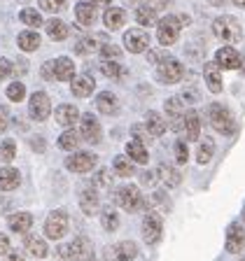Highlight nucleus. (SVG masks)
<instances>
[{
	"mask_svg": "<svg viewBox=\"0 0 245 261\" xmlns=\"http://www.w3.org/2000/svg\"><path fill=\"white\" fill-rule=\"evenodd\" d=\"M101 72H103L105 77H110V80H119L126 70L117 61H103V63H101Z\"/></svg>",
	"mask_w": 245,
	"mask_h": 261,
	"instance_id": "40",
	"label": "nucleus"
},
{
	"mask_svg": "<svg viewBox=\"0 0 245 261\" xmlns=\"http://www.w3.org/2000/svg\"><path fill=\"white\" fill-rule=\"evenodd\" d=\"M163 233V219L159 212L147 210L145 217H142V238H145L147 245H157L161 240Z\"/></svg>",
	"mask_w": 245,
	"mask_h": 261,
	"instance_id": "4",
	"label": "nucleus"
},
{
	"mask_svg": "<svg viewBox=\"0 0 245 261\" xmlns=\"http://www.w3.org/2000/svg\"><path fill=\"white\" fill-rule=\"evenodd\" d=\"M80 207L84 215H96L101 210V201H98V194L93 187H84L80 191Z\"/></svg>",
	"mask_w": 245,
	"mask_h": 261,
	"instance_id": "18",
	"label": "nucleus"
},
{
	"mask_svg": "<svg viewBox=\"0 0 245 261\" xmlns=\"http://www.w3.org/2000/svg\"><path fill=\"white\" fill-rule=\"evenodd\" d=\"M21 182V175L19 170L12 168V166H5V168H0V191H12L19 187Z\"/></svg>",
	"mask_w": 245,
	"mask_h": 261,
	"instance_id": "26",
	"label": "nucleus"
},
{
	"mask_svg": "<svg viewBox=\"0 0 245 261\" xmlns=\"http://www.w3.org/2000/svg\"><path fill=\"white\" fill-rule=\"evenodd\" d=\"M240 261H245V254H243V259H240Z\"/></svg>",
	"mask_w": 245,
	"mask_h": 261,
	"instance_id": "61",
	"label": "nucleus"
},
{
	"mask_svg": "<svg viewBox=\"0 0 245 261\" xmlns=\"http://www.w3.org/2000/svg\"><path fill=\"white\" fill-rule=\"evenodd\" d=\"M16 44H19V49H23V51H35V49L40 47V35L35 31H23V33H19Z\"/></svg>",
	"mask_w": 245,
	"mask_h": 261,
	"instance_id": "33",
	"label": "nucleus"
},
{
	"mask_svg": "<svg viewBox=\"0 0 245 261\" xmlns=\"http://www.w3.org/2000/svg\"><path fill=\"white\" fill-rule=\"evenodd\" d=\"M157 177H159V182H163L168 189H173V187H178L180 182H182L180 170L173 168V166H168V163H161V166H159V168H157Z\"/></svg>",
	"mask_w": 245,
	"mask_h": 261,
	"instance_id": "23",
	"label": "nucleus"
},
{
	"mask_svg": "<svg viewBox=\"0 0 245 261\" xmlns=\"http://www.w3.org/2000/svg\"><path fill=\"white\" fill-rule=\"evenodd\" d=\"M12 75V63L7 59H0V82Z\"/></svg>",
	"mask_w": 245,
	"mask_h": 261,
	"instance_id": "51",
	"label": "nucleus"
},
{
	"mask_svg": "<svg viewBox=\"0 0 245 261\" xmlns=\"http://www.w3.org/2000/svg\"><path fill=\"white\" fill-rule=\"evenodd\" d=\"M19 21L26 23V26H31V28H40L44 19L40 16L38 10H33V7H26V10H21V14H19Z\"/></svg>",
	"mask_w": 245,
	"mask_h": 261,
	"instance_id": "38",
	"label": "nucleus"
},
{
	"mask_svg": "<svg viewBox=\"0 0 245 261\" xmlns=\"http://www.w3.org/2000/svg\"><path fill=\"white\" fill-rule=\"evenodd\" d=\"M212 33H215V38L222 40V42H238L243 38V26L238 23L236 16H217L215 21H212Z\"/></svg>",
	"mask_w": 245,
	"mask_h": 261,
	"instance_id": "1",
	"label": "nucleus"
},
{
	"mask_svg": "<svg viewBox=\"0 0 245 261\" xmlns=\"http://www.w3.org/2000/svg\"><path fill=\"white\" fill-rule=\"evenodd\" d=\"M80 142H82L80 130H72V128H68L65 133H61V138H59V147L65 149V152H75L77 147H80Z\"/></svg>",
	"mask_w": 245,
	"mask_h": 261,
	"instance_id": "32",
	"label": "nucleus"
},
{
	"mask_svg": "<svg viewBox=\"0 0 245 261\" xmlns=\"http://www.w3.org/2000/svg\"><path fill=\"white\" fill-rule=\"evenodd\" d=\"M124 47L129 49L131 54L147 51V47H150V35H147L142 28H131V31L124 33Z\"/></svg>",
	"mask_w": 245,
	"mask_h": 261,
	"instance_id": "12",
	"label": "nucleus"
},
{
	"mask_svg": "<svg viewBox=\"0 0 245 261\" xmlns=\"http://www.w3.org/2000/svg\"><path fill=\"white\" fill-rule=\"evenodd\" d=\"M182 133H185L187 142H194L201 138V119L196 110H187L185 112V124H182Z\"/></svg>",
	"mask_w": 245,
	"mask_h": 261,
	"instance_id": "16",
	"label": "nucleus"
},
{
	"mask_svg": "<svg viewBox=\"0 0 245 261\" xmlns=\"http://www.w3.org/2000/svg\"><path fill=\"white\" fill-rule=\"evenodd\" d=\"M38 3H40V10L52 12V14H56V12L68 7V0H38Z\"/></svg>",
	"mask_w": 245,
	"mask_h": 261,
	"instance_id": "43",
	"label": "nucleus"
},
{
	"mask_svg": "<svg viewBox=\"0 0 245 261\" xmlns=\"http://www.w3.org/2000/svg\"><path fill=\"white\" fill-rule=\"evenodd\" d=\"M110 3H112V0H91L93 7H110Z\"/></svg>",
	"mask_w": 245,
	"mask_h": 261,
	"instance_id": "56",
	"label": "nucleus"
},
{
	"mask_svg": "<svg viewBox=\"0 0 245 261\" xmlns=\"http://www.w3.org/2000/svg\"><path fill=\"white\" fill-rule=\"evenodd\" d=\"M101 224H103L105 231H117L119 228V215H117V210L112 205L101 210Z\"/></svg>",
	"mask_w": 245,
	"mask_h": 261,
	"instance_id": "34",
	"label": "nucleus"
},
{
	"mask_svg": "<svg viewBox=\"0 0 245 261\" xmlns=\"http://www.w3.org/2000/svg\"><path fill=\"white\" fill-rule=\"evenodd\" d=\"M157 77L163 84H175V82H180L185 77V65L180 61L170 59V56H166L161 63H157Z\"/></svg>",
	"mask_w": 245,
	"mask_h": 261,
	"instance_id": "5",
	"label": "nucleus"
},
{
	"mask_svg": "<svg viewBox=\"0 0 245 261\" xmlns=\"http://www.w3.org/2000/svg\"><path fill=\"white\" fill-rule=\"evenodd\" d=\"M7 98H10L12 103H19L26 98V87H23V82H12L10 87H7Z\"/></svg>",
	"mask_w": 245,
	"mask_h": 261,
	"instance_id": "42",
	"label": "nucleus"
},
{
	"mask_svg": "<svg viewBox=\"0 0 245 261\" xmlns=\"http://www.w3.org/2000/svg\"><path fill=\"white\" fill-rule=\"evenodd\" d=\"M180 19L178 16H163L157 21V40L166 47V44H173L178 40V33H180Z\"/></svg>",
	"mask_w": 245,
	"mask_h": 261,
	"instance_id": "7",
	"label": "nucleus"
},
{
	"mask_svg": "<svg viewBox=\"0 0 245 261\" xmlns=\"http://www.w3.org/2000/svg\"><path fill=\"white\" fill-rule=\"evenodd\" d=\"M103 21H105V26H108L110 31H119V28L124 26V21H126V12L121 10V7H108L105 14H103Z\"/></svg>",
	"mask_w": 245,
	"mask_h": 261,
	"instance_id": "27",
	"label": "nucleus"
},
{
	"mask_svg": "<svg viewBox=\"0 0 245 261\" xmlns=\"http://www.w3.org/2000/svg\"><path fill=\"white\" fill-rule=\"evenodd\" d=\"M80 136L82 140H87L89 145L101 142V121L93 114H82L80 117Z\"/></svg>",
	"mask_w": 245,
	"mask_h": 261,
	"instance_id": "11",
	"label": "nucleus"
},
{
	"mask_svg": "<svg viewBox=\"0 0 245 261\" xmlns=\"http://www.w3.org/2000/svg\"><path fill=\"white\" fill-rule=\"evenodd\" d=\"M96 161H98L96 154L91 152H75L65 159V168L70 173H89V170H93Z\"/></svg>",
	"mask_w": 245,
	"mask_h": 261,
	"instance_id": "10",
	"label": "nucleus"
},
{
	"mask_svg": "<svg viewBox=\"0 0 245 261\" xmlns=\"http://www.w3.org/2000/svg\"><path fill=\"white\" fill-rule=\"evenodd\" d=\"M105 254L112 261H133L138 256V245L131 243V240H121V243H117L114 247H108Z\"/></svg>",
	"mask_w": 245,
	"mask_h": 261,
	"instance_id": "14",
	"label": "nucleus"
},
{
	"mask_svg": "<svg viewBox=\"0 0 245 261\" xmlns=\"http://www.w3.org/2000/svg\"><path fill=\"white\" fill-rule=\"evenodd\" d=\"M7 226H10L12 233H28L33 226V215L31 212H14L7 219Z\"/></svg>",
	"mask_w": 245,
	"mask_h": 261,
	"instance_id": "19",
	"label": "nucleus"
},
{
	"mask_svg": "<svg viewBox=\"0 0 245 261\" xmlns=\"http://www.w3.org/2000/svg\"><path fill=\"white\" fill-rule=\"evenodd\" d=\"M212 154H215V142H212V138H203L201 145H199V152H196V161L201 163V166H206V163H210Z\"/></svg>",
	"mask_w": 245,
	"mask_h": 261,
	"instance_id": "35",
	"label": "nucleus"
},
{
	"mask_svg": "<svg viewBox=\"0 0 245 261\" xmlns=\"http://www.w3.org/2000/svg\"><path fill=\"white\" fill-rule=\"evenodd\" d=\"M114 203L126 212H138L145 205V198H142L140 189L136 185H124L114 191Z\"/></svg>",
	"mask_w": 245,
	"mask_h": 261,
	"instance_id": "3",
	"label": "nucleus"
},
{
	"mask_svg": "<svg viewBox=\"0 0 245 261\" xmlns=\"http://www.w3.org/2000/svg\"><path fill=\"white\" fill-rule=\"evenodd\" d=\"M26 250L35 259H44L47 256V243L40 236H26Z\"/></svg>",
	"mask_w": 245,
	"mask_h": 261,
	"instance_id": "31",
	"label": "nucleus"
},
{
	"mask_svg": "<svg viewBox=\"0 0 245 261\" xmlns=\"http://www.w3.org/2000/svg\"><path fill=\"white\" fill-rule=\"evenodd\" d=\"M5 261H26V259H23V254L19 250H10L5 254Z\"/></svg>",
	"mask_w": 245,
	"mask_h": 261,
	"instance_id": "55",
	"label": "nucleus"
},
{
	"mask_svg": "<svg viewBox=\"0 0 245 261\" xmlns=\"http://www.w3.org/2000/svg\"><path fill=\"white\" fill-rule=\"evenodd\" d=\"M98 187H103V189H108V187H112V170H98L96 179H93Z\"/></svg>",
	"mask_w": 245,
	"mask_h": 261,
	"instance_id": "47",
	"label": "nucleus"
},
{
	"mask_svg": "<svg viewBox=\"0 0 245 261\" xmlns=\"http://www.w3.org/2000/svg\"><path fill=\"white\" fill-rule=\"evenodd\" d=\"M33 149H38V152H44V140H33Z\"/></svg>",
	"mask_w": 245,
	"mask_h": 261,
	"instance_id": "57",
	"label": "nucleus"
},
{
	"mask_svg": "<svg viewBox=\"0 0 245 261\" xmlns=\"http://www.w3.org/2000/svg\"><path fill=\"white\" fill-rule=\"evenodd\" d=\"M77 119H80V112H77L75 105L63 103V105H59V108H56V124H59V126L70 128V126H75Z\"/></svg>",
	"mask_w": 245,
	"mask_h": 261,
	"instance_id": "22",
	"label": "nucleus"
},
{
	"mask_svg": "<svg viewBox=\"0 0 245 261\" xmlns=\"http://www.w3.org/2000/svg\"><path fill=\"white\" fill-rule=\"evenodd\" d=\"M47 35L52 40H56V42H61L68 35V26L63 21H59V19H52V21H47Z\"/></svg>",
	"mask_w": 245,
	"mask_h": 261,
	"instance_id": "37",
	"label": "nucleus"
},
{
	"mask_svg": "<svg viewBox=\"0 0 245 261\" xmlns=\"http://www.w3.org/2000/svg\"><path fill=\"white\" fill-rule=\"evenodd\" d=\"M136 3H142L145 7H150V10H154V12H161L168 7L170 0H136Z\"/></svg>",
	"mask_w": 245,
	"mask_h": 261,
	"instance_id": "48",
	"label": "nucleus"
},
{
	"mask_svg": "<svg viewBox=\"0 0 245 261\" xmlns=\"http://www.w3.org/2000/svg\"><path fill=\"white\" fill-rule=\"evenodd\" d=\"M126 156H129L133 163H147L150 161V154H147L145 145H142L140 140H129V145H126Z\"/></svg>",
	"mask_w": 245,
	"mask_h": 261,
	"instance_id": "29",
	"label": "nucleus"
},
{
	"mask_svg": "<svg viewBox=\"0 0 245 261\" xmlns=\"http://www.w3.org/2000/svg\"><path fill=\"white\" fill-rule=\"evenodd\" d=\"M72 77H75V63H72V59H68V56L54 59V80L68 82Z\"/></svg>",
	"mask_w": 245,
	"mask_h": 261,
	"instance_id": "20",
	"label": "nucleus"
},
{
	"mask_svg": "<svg viewBox=\"0 0 245 261\" xmlns=\"http://www.w3.org/2000/svg\"><path fill=\"white\" fill-rule=\"evenodd\" d=\"M136 21L140 23V26H154L159 19H157V12H154V10H150V7H145V5H138Z\"/></svg>",
	"mask_w": 245,
	"mask_h": 261,
	"instance_id": "39",
	"label": "nucleus"
},
{
	"mask_svg": "<svg viewBox=\"0 0 245 261\" xmlns=\"http://www.w3.org/2000/svg\"><path fill=\"white\" fill-rule=\"evenodd\" d=\"M77 51H80V54H87V51H93V49H96V40L93 38H82L80 42H77Z\"/></svg>",
	"mask_w": 245,
	"mask_h": 261,
	"instance_id": "49",
	"label": "nucleus"
},
{
	"mask_svg": "<svg viewBox=\"0 0 245 261\" xmlns=\"http://www.w3.org/2000/svg\"><path fill=\"white\" fill-rule=\"evenodd\" d=\"M101 56H103L105 61H117L121 56V49L108 42V44H103V47H101Z\"/></svg>",
	"mask_w": 245,
	"mask_h": 261,
	"instance_id": "46",
	"label": "nucleus"
},
{
	"mask_svg": "<svg viewBox=\"0 0 245 261\" xmlns=\"http://www.w3.org/2000/svg\"><path fill=\"white\" fill-rule=\"evenodd\" d=\"M227 0H210V5H215V7H219V5H224Z\"/></svg>",
	"mask_w": 245,
	"mask_h": 261,
	"instance_id": "58",
	"label": "nucleus"
},
{
	"mask_svg": "<svg viewBox=\"0 0 245 261\" xmlns=\"http://www.w3.org/2000/svg\"><path fill=\"white\" fill-rule=\"evenodd\" d=\"M70 245H72V250H75V254H77L80 261H91L93 259V245H91L89 238L80 236V238H75Z\"/></svg>",
	"mask_w": 245,
	"mask_h": 261,
	"instance_id": "30",
	"label": "nucleus"
},
{
	"mask_svg": "<svg viewBox=\"0 0 245 261\" xmlns=\"http://www.w3.org/2000/svg\"><path fill=\"white\" fill-rule=\"evenodd\" d=\"M56 254H59V259H61V261H80V259H77V254H75V250H72V245H70V243L59 245Z\"/></svg>",
	"mask_w": 245,
	"mask_h": 261,
	"instance_id": "45",
	"label": "nucleus"
},
{
	"mask_svg": "<svg viewBox=\"0 0 245 261\" xmlns=\"http://www.w3.org/2000/svg\"><path fill=\"white\" fill-rule=\"evenodd\" d=\"M231 3H234V5H238V7H243V10H245V0H231Z\"/></svg>",
	"mask_w": 245,
	"mask_h": 261,
	"instance_id": "59",
	"label": "nucleus"
},
{
	"mask_svg": "<svg viewBox=\"0 0 245 261\" xmlns=\"http://www.w3.org/2000/svg\"><path fill=\"white\" fill-rule=\"evenodd\" d=\"M7 126H10V110L5 105H0V133H5Z\"/></svg>",
	"mask_w": 245,
	"mask_h": 261,
	"instance_id": "50",
	"label": "nucleus"
},
{
	"mask_svg": "<svg viewBox=\"0 0 245 261\" xmlns=\"http://www.w3.org/2000/svg\"><path fill=\"white\" fill-rule=\"evenodd\" d=\"M112 168H114V173L119 175V177H131V175L136 173V168H133V161H131L129 156H114Z\"/></svg>",
	"mask_w": 245,
	"mask_h": 261,
	"instance_id": "36",
	"label": "nucleus"
},
{
	"mask_svg": "<svg viewBox=\"0 0 245 261\" xmlns=\"http://www.w3.org/2000/svg\"><path fill=\"white\" fill-rule=\"evenodd\" d=\"M10 250H12V247H10V238H7L5 233H0V256H5Z\"/></svg>",
	"mask_w": 245,
	"mask_h": 261,
	"instance_id": "53",
	"label": "nucleus"
},
{
	"mask_svg": "<svg viewBox=\"0 0 245 261\" xmlns=\"http://www.w3.org/2000/svg\"><path fill=\"white\" fill-rule=\"evenodd\" d=\"M175 161L182 166V163H187V159H189V147H187V140H178L175 142Z\"/></svg>",
	"mask_w": 245,
	"mask_h": 261,
	"instance_id": "44",
	"label": "nucleus"
},
{
	"mask_svg": "<svg viewBox=\"0 0 245 261\" xmlns=\"http://www.w3.org/2000/svg\"><path fill=\"white\" fill-rule=\"evenodd\" d=\"M203 77H206V84L212 93L222 91V75H219V65L215 63V61L206 63V68H203Z\"/></svg>",
	"mask_w": 245,
	"mask_h": 261,
	"instance_id": "24",
	"label": "nucleus"
},
{
	"mask_svg": "<svg viewBox=\"0 0 245 261\" xmlns=\"http://www.w3.org/2000/svg\"><path fill=\"white\" fill-rule=\"evenodd\" d=\"M243 245H245V228L238 222H231L227 228V243H224V247H227L229 254H238V252H243Z\"/></svg>",
	"mask_w": 245,
	"mask_h": 261,
	"instance_id": "13",
	"label": "nucleus"
},
{
	"mask_svg": "<svg viewBox=\"0 0 245 261\" xmlns=\"http://www.w3.org/2000/svg\"><path fill=\"white\" fill-rule=\"evenodd\" d=\"M65 233H68V215L63 210L49 212L44 219V236L52 240H61Z\"/></svg>",
	"mask_w": 245,
	"mask_h": 261,
	"instance_id": "6",
	"label": "nucleus"
},
{
	"mask_svg": "<svg viewBox=\"0 0 245 261\" xmlns=\"http://www.w3.org/2000/svg\"><path fill=\"white\" fill-rule=\"evenodd\" d=\"M163 110L168 114V121H166V124H168L175 133H180V130H182V124H185V112H187L185 105H182V98H178V96L168 98V100L163 103Z\"/></svg>",
	"mask_w": 245,
	"mask_h": 261,
	"instance_id": "8",
	"label": "nucleus"
},
{
	"mask_svg": "<svg viewBox=\"0 0 245 261\" xmlns=\"http://www.w3.org/2000/svg\"><path fill=\"white\" fill-rule=\"evenodd\" d=\"M166 119H163L159 112H147V119H145V128H147V133L150 136H154V138H159V136H163L166 133Z\"/></svg>",
	"mask_w": 245,
	"mask_h": 261,
	"instance_id": "28",
	"label": "nucleus"
},
{
	"mask_svg": "<svg viewBox=\"0 0 245 261\" xmlns=\"http://www.w3.org/2000/svg\"><path fill=\"white\" fill-rule=\"evenodd\" d=\"M208 121H210V126L217 130V133H224V136H229V133H234L236 130L234 117H231V112H229L222 103H210L208 105Z\"/></svg>",
	"mask_w": 245,
	"mask_h": 261,
	"instance_id": "2",
	"label": "nucleus"
},
{
	"mask_svg": "<svg viewBox=\"0 0 245 261\" xmlns=\"http://www.w3.org/2000/svg\"><path fill=\"white\" fill-rule=\"evenodd\" d=\"M93 89H96V82L89 75H77L70 80V91L77 98H89L93 93Z\"/></svg>",
	"mask_w": 245,
	"mask_h": 261,
	"instance_id": "17",
	"label": "nucleus"
},
{
	"mask_svg": "<svg viewBox=\"0 0 245 261\" xmlns=\"http://www.w3.org/2000/svg\"><path fill=\"white\" fill-rule=\"evenodd\" d=\"M243 219H245V210H243Z\"/></svg>",
	"mask_w": 245,
	"mask_h": 261,
	"instance_id": "60",
	"label": "nucleus"
},
{
	"mask_svg": "<svg viewBox=\"0 0 245 261\" xmlns=\"http://www.w3.org/2000/svg\"><path fill=\"white\" fill-rule=\"evenodd\" d=\"M142 185H147V187H154V185H157V173H142Z\"/></svg>",
	"mask_w": 245,
	"mask_h": 261,
	"instance_id": "54",
	"label": "nucleus"
},
{
	"mask_svg": "<svg viewBox=\"0 0 245 261\" xmlns=\"http://www.w3.org/2000/svg\"><path fill=\"white\" fill-rule=\"evenodd\" d=\"M16 156V142L14 140H3V145H0V161L3 163H12Z\"/></svg>",
	"mask_w": 245,
	"mask_h": 261,
	"instance_id": "41",
	"label": "nucleus"
},
{
	"mask_svg": "<svg viewBox=\"0 0 245 261\" xmlns=\"http://www.w3.org/2000/svg\"><path fill=\"white\" fill-rule=\"evenodd\" d=\"M42 77L44 80H54V61H47L42 65Z\"/></svg>",
	"mask_w": 245,
	"mask_h": 261,
	"instance_id": "52",
	"label": "nucleus"
},
{
	"mask_svg": "<svg viewBox=\"0 0 245 261\" xmlns=\"http://www.w3.org/2000/svg\"><path fill=\"white\" fill-rule=\"evenodd\" d=\"M215 59H217L215 63H217L219 68H224V70H236V68L243 65V56H240L234 47H222L217 54H215Z\"/></svg>",
	"mask_w": 245,
	"mask_h": 261,
	"instance_id": "15",
	"label": "nucleus"
},
{
	"mask_svg": "<svg viewBox=\"0 0 245 261\" xmlns=\"http://www.w3.org/2000/svg\"><path fill=\"white\" fill-rule=\"evenodd\" d=\"M96 108L101 114H117L119 112V100H117V96H112L110 91H103L96 96Z\"/></svg>",
	"mask_w": 245,
	"mask_h": 261,
	"instance_id": "25",
	"label": "nucleus"
},
{
	"mask_svg": "<svg viewBox=\"0 0 245 261\" xmlns=\"http://www.w3.org/2000/svg\"><path fill=\"white\" fill-rule=\"evenodd\" d=\"M75 19H77V23H80L82 28H91L93 23H96V19H98L96 7H93L91 3H80V5L75 7Z\"/></svg>",
	"mask_w": 245,
	"mask_h": 261,
	"instance_id": "21",
	"label": "nucleus"
},
{
	"mask_svg": "<svg viewBox=\"0 0 245 261\" xmlns=\"http://www.w3.org/2000/svg\"><path fill=\"white\" fill-rule=\"evenodd\" d=\"M28 114L31 119L35 121H44L52 114V103H49V96L44 91H35L28 100Z\"/></svg>",
	"mask_w": 245,
	"mask_h": 261,
	"instance_id": "9",
	"label": "nucleus"
}]
</instances>
